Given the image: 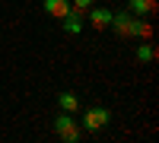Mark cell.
<instances>
[{"mask_svg":"<svg viewBox=\"0 0 159 143\" xmlns=\"http://www.w3.org/2000/svg\"><path fill=\"white\" fill-rule=\"evenodd\" d=\"M111 25H115V32L121 35V38H137V25H140V16H134V13H115L111 16Z\"/></svg>","mask_w":159,"mask_h":143,"instance_id":"cell-1","label":"cell"},{"mask_svg":"<svg viewBox=\"0 0 159 143\" xmlns=\"http://www.w3.org/2000/svg\"><path fill=\"white\" fill-rule=\"evenodd\" d=\"M54 131H57V137H64L67 143H76V140H80V127H76V121L70 118V111H61L57 118H54Z\"/></svg>","mask_w":159,"mask_h":143,"instance_id":"cell-2","label":"cell"},{"mask_svg":"<svg viewBox=\"0 0 159 143\" xmlns=\"http://www.w3.org/2000/svg\"><path fill=\"white\" fill-rule=\"evenodd\" d=\"M108 121H111V111L108 108H86V114H83V127H86L89 134L102 131Z\"/></svg>","mask_w":159,"mask_h":143,"instance_id":"cell-3","label":"cell"},{"mask_svg":"<svg viewBox=\"0 0 159 143\" xmlns=\"http://www.w3.org/2000/svg\"><path fill=\"white\" fill-rule=\"evenodd\" d=\"M86 13H89V25H92V29H108V25H111V16H115V13L105 10V7H89Z\"/></svg>","mask_w":159,"mask_h":143,"instance_id":"cell-4","label":"cell"},{"mask_svg":"<svg viewBox=\"0 0 159 143\" xmlns=\"http://www.w3.org/2000/svg\"><path fill=\"white\" fill-rule=\"evenodd\" d=\"M130 13L140 19H150L156 13V0H130Z\"/></svg>","mask_w":159,"mask_h":143,"instance_id":"cell-5","label":"cell"},{"mask_svg":"<svg viewBox=\"0 0 159 143\" xmlns=\"http://www.w3.org/2000/svg\"><path fill=\"white\" fill-rule=\"evenodd\" d=\"M45 13L54 16V19H64L70 13V3H67V0H45Z\"/></svg>","mask_w":159,"mask_h":143,"instance_id":"cell-6","label":"cell"},{"mask_svg":"<svg viewBox=\"0 0 159 143\" xmlns=\"http://www.w3.org/2000/svg\"><path fill=\"white\" fill-rule=\"evenodd\" d=\"M80 19H83V16H80V13H73V10H70L67 16L61 19V22H64V29H67L70 35H76V32H83V22H80Z\"/></svg>","mask_w":159,"mask_h":143,"instance_id":"cell-7","label":"cell"},{"mask_svg":"<svg viewBox=\"0 0 159 143\" xmlns=\"http://www.w3.org/2000/svg\"><path fill=\"white\" fill-rule=\"evenodd\" d=\"M57 102H61V111H70V114L80 108V99H76L73 92H61V96H57Z\"/></svg>","mask_w":159,"mask_h":143,"instance_id":"cell-8","label":"cell"},{"mask_svg":"<svg viewBox=\"0 0 159 143\" xmlns=\"http://www.w3.org/2000/svg\"><path fill=\"white\" fill-rule=\"evenodd\" d=\"M153 57H156V48H153L150 42H147V45H140V48H137V60H143V64H150Z\"/></svg>","mask_w":159,"mask_h":143,"instance_id":"cell-9","label":"cell"},{"mask_svg":"<svg viewBox=\"0 0 159 143\" xmlns=\"http://www.w3.org/2000/svg\"><path fill=\"white\" fill-rule=\"evenodd\" d=\"M137 38H143V42H150V38H153V25H150L147 19H140V25H137Z\"/></svg>","mask_w":159,"mask_h":143,"instance_id":"cell-10","label":"cell"},{"mask_svg":"<svg viewBox=\"0 0 159 143\" xmlns=\"http://www.w3.org/2000/svg\"><path fill=\"white\" fill-rule=\"evenodd\" d=\"M92 3H96V0H73V7H70V10H73V13H80V16H83V13H86V10H89Z\"/></svg>","mask_w":159,"mask_h":143,"instance_id":"cell-11","label":"cell"}]
</instances>
